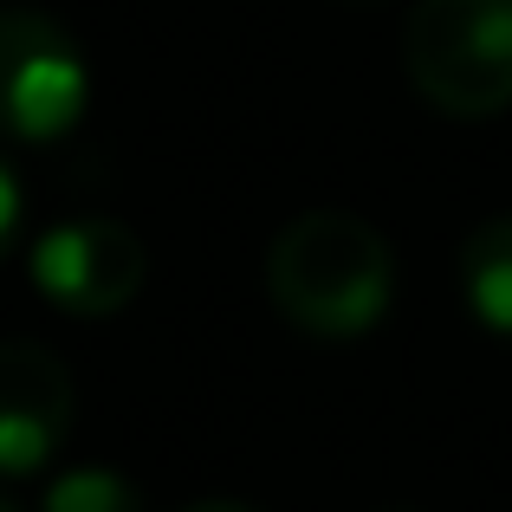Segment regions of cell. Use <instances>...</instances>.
<instances>
[{"mask_svg": "<svg viewBox=\"0 0 512 512\" xmlns=\"http://www.w3.org/2000/svg\"><path fill=\"white\" fill-rule=\"evenodd\" d=\"M266 299L305 338L350 344L383 325L396 299V253L363 214L305 208L266 247Z\"/></svg>", "mask_w": 512, "mask_h": 512, "instance_id": "1", "label": "cell"}, {"mask_svg": "<svg viewBox=\"0 0 512 512\" xmlns=\"http://www.w3.org/2000/svg\"><path fill=\"white\" fill-rule=\"evenodd\" d=\"M402 72L441 117L480 124L512 111V0H415Z\"/></svg>", "mask_w": 512, "mask_h": 512, "instance_id": "2", "label": "cell"}, {"mask_svg": "<svg viewBox=\"0 0 512 512\" xmlns=\"http://www.w3.org/2000/svg\"><path fill=\"white\" fill-rule=\"evenodd\" d=\"M91 104V65L46 7H0V137L59 143Z\"/></svg>", "mask_w": 512, "mask_h": 512, "instance_id": "3", "label": "cell"}, {"mask_svg": "<svg viewBox=\"0 0 512 512\" xmlns=\"http://www.w3.org/2000/svg\"><path fill=\"white\" fill-rule=\"evenodd\" d=\"M150 279V247L117 214H78L39 234L33 247V286L72 318H111Z\"/></svg>", "mask_w": 512, "mask_h": 512, "instance_id": "4", "label": "cell"}, {"mask_svg": "<svg viewBox=\"0 0 512 512\" xmlns=\"http://www.w3.org/2000/svg\"><path fill=\"white\" fill-rule=\"evenodd\" d=\"M72 370L33 338L0 344V474H39L72 435Z\"/></svg>", "mask_w": 512, "mask_h": 512, "instance_id": "5", "label": "cell"}, {"mask_svg": "<svg viewBox=\"0 0 512 512\" xmlns=\"http://www.w3.org/2000/svg\"><path fill=\"white\" fill-rule=\"evenodd\" d=\"M461 292L493 338H512V214H493L461 240Z\"/></svg>", "mask_w": 512, "mask_h": 512, "instance_id": "6", "label": "cell"}, {"mask_svg": "<svg viewBox=\"0 0 512 512\" xmlns=\"http://www.w3.org/2000/svg\"><path fill=\"white\" fill-rule=\"evenodd\" d=\"M39 512H143V493L117 467H72L46 487Z\"/></svg>", "mask_w": 512, "mask_h": 512, "instance_id": "7", "label": "cell"}, {"mask_svg": "<svg viewBox=\"0 0 512 512\" xmlns=\"http://www.w3.org/2000/svg\"><path fill=\"white\" fill-rule=\"evenodd\" d=\"M13 234H20V182H13V169L0 163V253L13 247Z\"/></svg>", "mask_w": 512, "mask_h": 512, "instance_id": "8", "label": "cell"}, {"mask_svg": "<svg viewBox=\"0 0 512 512\" xmlns=\"http://www.w3.org/2000/svg\"><path fill=\"white\" fill-rule=\"evenodd\" d=\"M182 512H260V506H247V500H195V506H182Z\"/></svg>", "mask_w": 512, "mask_h": 512, "instance_id": "9", "label": "cell"}, {"mask_svg": "<svg viewBox=\"0 0 512 512\" xmlns=\"http://www.w3.org/2000/svg\"><path fill=\"white\" fill-rule=\"evenodd\" d=\"M0 512H20V506H13V500H0Z\"/></svg>", "mask_w": 512, "mask_h": 512, "instance_id": "10", "label": "cell"}, {"mask_svg": "<svg viewBox=\"0 0 512 512\" xmlns=\"http://www.w3.org/2000/svg\"><path fill=\"white\" fill-rule=\"evenodd\" d=\"M350 7H376V0H350Z\"/></svg>", "mask_w": 512, "mask_h": 512, "instance_id": "11", "label": "cell"}]
</instances>
